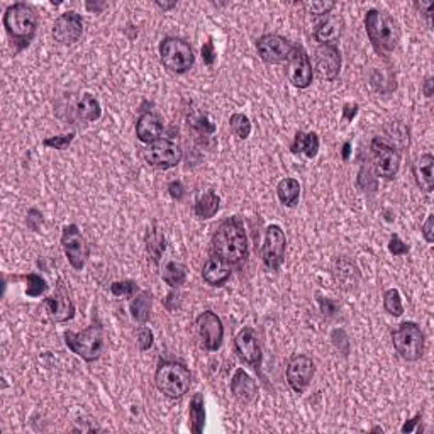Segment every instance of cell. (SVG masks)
I'll return each mask as SVG.
<instances>
[{"label":"cell","mask_w":434,"mask_h":434,"mask_svg":"<svg viewBox=\"0 0 434 434\" xmlns=\"http://www.w3.org/2000/svg\"><path fill=\"white\" fill-rule=\"evenodd\" d=\"M212 253L229 265H240L248 258V236L241 217H227L219 224L212 236Z\"/></svg>","instance_id":"6da1fadb"},{"label":"cell","mask_w":434,"mask_h":434,"mask_svg":"<svg viewBox=\"0 0 434 434\" xmlns=\"http://www.w3.org/2000/svg\"><path fill=\"white\" fill-rule=\"evenodd\" d=\"M365 29L372 46L380 56H389L399 45V29L387 12L370 9L365 16Z\"/></svg>","instance_id":"7a4b0ae2"},{"label":"cell","mask_w":434,"mask_h":434,"mask_svg":"<svg viewBox=\"0 0 434 434\" xmlns=\"http://www.w3.org/2000/svg\"><path fill=\"white\" fill-rule=\"evenodd\" d=\"M3 27L17 49H24L31 45L34 38L36 29H38V17L27 3H12L3 14Z\"/></svg>","instance_id":"3957f363"},{"label":"cell","mask_w":434,"mask_h":434,"mask_svg":"<svg viewBox=\"0 0 434 434\" xmlns=\"http://www.w3.org/2000/svg\"><path fill=\"white\" fill-rule=\"evenodd\" d=\"M155 383L168 399H182L190 390L192 374L185 365L179 361H163L157 368Z\"/></svg>","instance_id":"277c9868"},{"label":"cell","mask_w":434,"mask_h":434,"mask_svg":"<svg viewBox=\"0 0 434 434\" xmlns=\"http://www.w3.org/2000/svg\"><path fill=\"white\" fill-rule=\"evenodd\" d=\"M65 343L71 353L80 356L85 361L99 360L104 352V334L102 326L92 324L82 332L67 331L65 332Z\"/></svg>","instance_id":"5b68a950"},{"label":"cell","mask_w":434,"mask_h":434,"mask_svg":"<svg viewBox=\"0 0 434 434\" xmlns=\"http://www.w3.org/2000/svg\"><path fill=\"white\" fill-rule=\"evenodd\" d=\"M392 343L399 356L411 363L419 361L424 354V332L415 323H402L396 331H392Z\"/></svg>","instance_id":"8992f818"},{"label":"cell","mask_w":434,"mask_h":434,"mask_svg":"<svg viewBox=\"0 0 434 434\" xmlns=\"http://www.w3.org/2000/svg\"><path fill=\"white\" fill-rule=\"evenodd\" d=\"M160 60L163 67L173 73H187L195 63L194 49L185 39L165 38L160 43Z\"/></svg>","instance_id":"52a82bcc"},{"label":"cell","mask_w":434,"mask_h":434,"mask_svg":"<svg viewBox=\"0 0 434 434\" xmlns=\"http://www.w3.org/2000/svg\"><path fill=\"white\" fill-rule=\"evenodd\" d=\"M372 160H374L375 175L380 179L392 180L399 173L400 153L396 146L387 143L383 137H375L372 141Z\"/></svg>","instance_id":"ba28073f"},{"label":"cell","mask_w":434,"mask_h":434,"mask_svg":"<svg viewBox=\"0 0 434 434\" xmlns=\"http://www.w3.org/2000/svg\"><path fill=\"white\" fill-rule=\"evenodd\" d=\"M144 160L150 166L158 170L175 168L183 158L182 148L170 139H157L146 146L143 151Z\"/></svg>","instance_id":"9c48e42d"},{"label":"cell","mask_w":434,"mask_h":434,"mask_svg":"<svg viewBox=\"0 0 434 434\" xmlns=\"http://www.w3.org/2000/svg\"><path fill=\"white\" fill-rule=\"evenodd\" d=\"M61 246L67 255L68 263L73 266L75 270H82L85 266L87 260L90 255V246L83 234L78 229L77 224H70V226L63 227L61 233Z\"/></svg>","instance_id":"30bf717a"},{"label":"cell","mask_w":434,"mask_h":434,"mask_svg":"<svg viewBox=\"0 0 434 434\" xmlns=\"http://www.w3.org/2000/svg\"><path fill=\"white\" fill-rule=\"evenodd\" d=\"M285 249H287V238L284 229L277 224H271L265 231V241L262 246V260L265 266L271 271L280 270L285 260Z\"/></svg>","instance_id":"8fae6325"},{"label":"cell","mask_w":434,"mask_h":434,"mask_svg":"<svg viewBox=\"0 0 434 434\" xmlns=\"http://www.w3.org/2000/svg\"><path fill=\"white\" fill-rule=\"evenodd\" d=\"M295 45L280 34H265L256 41L260 58L269 65L287 63L294 53Z\"/></svg>","instance_id":"7c38bea8"},{"label":"cell","mask_w":434,"mask_h":434,"mask_svg":"<svg viewBox=\"0 0 434 434\" xmlns=\"http://www.w3.org/2000/svg\"><path fill=\"white\" fill-rule=\"evenodd\" d=\"M195 326H197L198 338H201L204 350H207V352H217L222 346L224 326L220 317L216 312L204 310L202 314H198Z\"/></svg>","instance_id":"4fadbf2b"},{"label":"cell","mask_w":434,"mask_h":434,"mask_svg":"<svg viewBox=\"0 0 434 434\" xmlns=\"http://www.w3.org/2000/svg\"><path fill=\"white\" fill-rule=\"evenodd\" d=\"M314 375H316V363L307 354H295L288 361L287 382L294 392H306L309 389L310 382H312Z\"/></svg>","instance_id":"5bb4252c"},{"label":"cell","mask_w":434,"mask_h":434,"mask_svg":"<svg viewBox=\"0 0 434 434\" xmlns=\"http://www.w3.org/2000/svg\"><path fill=\"white\" fill-rule=\"evenodd\" d=\"M287 78L295 89H309L312 83V63H310L309 54L300 45H295L294 53L287 61Z\"/></svg>","instance_id":"9a60e30c"},{"label":"cell","mask_w":434,"mask_h":434,"mask_svg":"<svg viewBox=\"0 0 434 434\" xmlns=\"http://www.w3.org/2000/svg\"><path fill=\"white\" fill-rule=\"evenodd\" d=\"M83 34V21L80 14L65 12L54 21L53 24V38L54 41L63 46H71L80 41Z\"/></svg>","instance_id":"2e32d148"},{"label":"cell","mask_w":434,"mask_h":434,"mask_svg":"<svg viewBox=\"0 0 434 434\" xmlns=\"http://www.w3.org/2000/svg\"><path fill=\"white\" fill-rule=\"evenodd\" d=\"M234 348L238 356L249 367L258 370L262 365V346H260L258 334L253 328H243L234 339Z\"/></svg>","instance_id":"e0dca14e"},{"label":"cell","mask_w":434,"mask_h":434,"mask_svg":"<svg viewBox=\"0 0 434 434\" xmlns=\"http://www.w3.org/2000/svg\"><path fill=\"white\" fill-rule=\"evenodd\" d=\"M341 53L338 46H319L316 49V71L326 82H334L341 71Z\"/></svg>","instance_id":"ac0fdd59"},{"label":"cell","mask_w":434,"mask_h":434,"mask_svg":"<svg viewBox=\"0 0 434 434\" xmlns=\"http://www.w3.org/2000/svg\"><path fill=\"white\" fill-rule=\"evenodd\" d=\"M231 392H233L238 402L243 404V406H249L258 397V385H256L251 375L246 374L243 368H238L233 378H231Z\"/></svg>","instance_id":"d6986e66"},{"label":"cell","mask_w":434,"mask_h":434,"mask_svg":"<svg viewBox=\"0 0 434 434\" xmlns=\"http://www.w3.org/2000/svg\"><path fill=\"white\" fill-rule=\"evenodd\" d=\"M45 307L48 310L49 319L54 323H67L75 316V304L65 294L63 288H58L52 297L45 299Z\"/></svg>","instance_id":"ffe728a7"},{"label":"cell","mask_w":434,"mask_h":434,"mask_svg":"<svg viewBox=\"0 0 434 434\" xmlns=\"http://www.w3.org/2000/svg\"><path fill=\"white\" fill-rule=\"evenodd\" d=\"M343 27H345V23L341 17L328 16L314 29V39L321 46H336L343 36Z\"/></svg>","instance_id":"44dd1931"},{"label":"cell","mask_w":434,"mask_h":434,"mask_svg":"<svg viewBox=\"0 0 434 434\" xmlns=\"http://www.w3.org/2000/svg\"><path fill=\"white\" fill-rule=\"evenodd\" d=\"M163 135V121L155 112H144L136 122V136L141 143H153Z\"/></svg>","instance_id":"7402d4cb"},{"label":"cell","mask_w":434,"mask_h":434,"mask_svg":"<svg viewBox=\"0 0 434 434\" xmlns=\"http://www.w3.org/2000/svg\"><path fill=\"white\" fill-rule=\"evenodd\" d=\"M412 173L418 187L426 194L434 190V157L431 153H424L412 165Z\"/></svg>","instance_id":"603a6c76"},{"label":"cell","mask_w":434,"mask_h":434,"mask_svg":"<svg viewBox=\"0 0 434 434\" xmlns=\"http://www.w3.org/2000/svg\"><path fill=\"white\" fill-rule=\"evenodd\" d=\"M231 265L224 260H220L219 256H212L207 262L204 263V269H202V278L207 282L211 287H222L227 280L231 278Z\"/></svg>","instance_id":"cb8c5ba5"},{"label":"cell","mask_w":434,"mask_h":434,"mask_svg":"<svg viewBox=\"0 0 434 434\" xmlns=\"http://www.w3.org/2000/svg\"><path fill=\"white\" fill-rule=\"evenodd\" d=\"M332 273H334V278L339 284V287L345 288V290H352V288L356 287L358 280H360V271H358V266L348 258L336 260Z\"/></svg>","instance_id":"d4e9b609"},{"label":"cell","mask_w":434,"mask_h":434,"mask_svg":"<svg viewBox=\"0 0 434 434\" xmlns=\"http://www.w3.org/2000/svg\"><path fill=\"white\" fill-rule=\"evenodd\" d=\"M220 209V197L216 194L214 190H205L204 194H201L195 201L194 212L198 219H212Z\"/></svg>","instance_id":"484cf974"},{"label":"cell","mask_w":434,"mask_h":434,"mask_svg":"<svg viewBox=\"0 0 434 434\" xmlns=\"http://www.w3.org/2000/svg\"><path fill=\"white\" fill-rule=\"evenodd\" d=\"M290 150L294 155L302 153L307 158H316L317 153H319V136H317V133H307V135H304L302 131H299L294 137Z\"/></svg>","instance_id":"4316f807"},{"label":"cell","mask_w":434,"mask_h":434,"mask_svg":"<svg viewBox=\"0 0 434 434\" xmlns=\"http://www.w3.org/2000/svg\"><path fill=\"white\" fill-rule=\"evenodd\" d=\"M77 114L82 121L95 122L102 115V107H100L99 99L92 93H83L77 104Z\"/></svg>","instance_id":"83f0119b"},{"label":"cell","mask_w":434,"mask_h":434,"mask_svg":"<svg viewBox=\"0 0 434 434\" xmlns=\"http://www.w3.org/2000/svg\"><path fill=\"white\" fill-rule=\"evenodd\" d=\"M189 424L190 431L194 434H201L205 426V402L202 393H195L190 400L189 409Z\"/></svg>","instance_id":"f1b7e54d"},{"label":"cell","mask_w":434,"mask_h":434,"mask_svg":"<svg viewBox=\"0 0 434 434\" xmlns=\"http://www.w3.org/2000/svg\"><path fill=\"white\" fill-rule=\"evenodd\" d=\"M151 294L150 292H139V294L135 295L129 304V309H131V316L136 323L144 324L148 323L150 319V314H151Z\"/></svg>","instance_id":"f546056e"},{"label":"cell","mask_w":434,"mask_h":434,"mask_svg":"<svg viewBox=\"0 0 434 434\" xmlns=\"http://www.w3.org/2000/svg\"><path fill=\"white\" fill-rule=\"evenodd\" d=\"M277 195L278 201L285 205V207H294L299 202L300 197V183L295 179H284L277 185Z\"/></svg>","instance_id":"4dcf8cb0"},{"label":"cell","mask_w":434,"mask_h":434,"mask_svg":"<svg viewBox=\"0 0 434 434\" xmlns=\"http://www.w3.org/2000/svg\"><path fill=\"white\" fill-rule=\"evenodd\" d=\"M146 249H148V255H150V258L153 260L155 265H158V263H160L161 255L165 253V249H166L165 236H163V234L160 233V229H155V227L148 229Z\"/></svg>","instance_id":"1f68e13d"},{"label":"cell","mask_w":434,"mask_h":434,"mask_svg":"<svg viewBox=\"0 0 434 434\" xmlns=\"http://www.w3.org/2000/svg\"><path fill=\"white\" fill-rule=\"evenodd\" d=\"M161 278L166 285H170V287H180V285L185 284L187 280L185 265L176 262L166 263L165 269L161 271Z\"/></svg>","instance_id":"d6a6232c"},{"label":"cell","mask_w":434,"mask_h":434,"mask_svg":"<svg viewBox=\"0 0 434 434\" xmlns=\"http://www.w3.org/2000/svg\"><path fill=\"white\" fill-rule=\"evenodd\" d=\"M383 309L393 317H400L404 314V306L402 299L397 288H389V290L383 294Z\"/></svg>","instance_id":"836d02e7"},{"label":"cell","mask_w":434,"mask_h":434,"mask_svg":"<svg viewBox=\"0 0 434 434\" xmlns=\"http://www.w3.org/2000/svg\"><path fill=\"white\" fill-rule=\"evenodd\" d=\"M231 131L240 139H248L251 135V121L244 114H233L229 119Z\"/></svg>","instance_id":"e575fe53"},{"label":"cell","mask_w":434,"mask_h":434,"mask_svg":"<svg viewBox=\"0 0 434 434\" xmlns=\"http://www.w3.org/2000/svg\"><path fill=\"white\" fill-rule=\"evenodd\" d=\"M24 280L27 282V287H26L27 297H39V295H43L46 290H48V284H46V280L41 277V275L29 273L24 277Z\"/></svg>","instance_id":"d590c367"},{"label":"cell","mask_w":434,"mask_h":434,"mask_svg":"<svg viewBox=\"0 0 434 434\" xmlns=\"http://www.w3.org/2000/svg\"><path fill=\"white\" fill-rule=\"evenodd\" d=\"M111 292L115 297H129L133 299L137 292V284L133 280H124V282H114L111 285Z\"/></svg>","instance_id":"8d00e7d4"},{"label":"cell","mask_w":434,"mask_h":434,"mask_svg":"<svg viewBox=\"0 0 434 434\" xmlns=\"http://www.w3.org/2000/svg\"><path fill=\"white\" fill-rule=\"evenodd\" d=\"M358 187L365 192L377 190V176H374V172L368 166H361L360 173H358Z\"/></svg>","instance_id":"74e56055"},{"label":"cell","mask_w":434,"mask_h":434,"mask_svg":"<svg viewBox=\"0 0 434 434\" xmlns=\"http://www.w3.org/2000/svg\"><path fill=\"white\" fill-rule=\"evenodd\" d=\"M304 7L309 10V14H314V16H328V14H331V10L336 7V2L317 0V2H306Z\"/></svg>","instance_id":"f35d334b"},{"label":"cell","mask_w":434,"mask_h":434,"mask_svg":"<svg viewBox=\"0 0 434 434\" xmlns=\"http://www.w3.org/2000/svg\"><path fill=\"white\" fill-rule=\"evenodd\" d=\"M136 341H137V346H139L141 352H148V350L153 346L155 343V336H153V331H151L150 328H139L137 329V334H136Z\"/></svg>","instance_id":"ab89813d"},{"label":"cell","mask_w":434,"mask_h":434,"mask_svg":"<svg viewBox=\"0 0 434 434\" xmlns=\"http://www.w3.org/2000/svg\"><path fill=\"white\" fill-rule=\"evenodd\" d=\"M75 139V135H67V136H53L45 139L46 148H53V150H65L67 146H70L71 141Z\"/></svg>","instance_id":"60d3db41"},{"label":"cell","mask_w":434,"mask_h":434,"mask_svg":"<svg viewBox=\"0 0 434 434\" xmlns=\"http://www.w3.org/2000/svg\"><path fill=\"white\" fill-rule=\"evenodd\" d=\"M409 249H411V248H409V244L404 243V241L400 240V238L397 236V234H393V236L390 238V241H389V251L392 253L393 256L407 255Z\"/></svg>","instance_id":"b9f144b4"},{"label":"cell","mask_w":434,"mask_h":434,"mask_svg":"<svg viewBox=\"0 0 434 434\" xmlns=\"http://www.w3.org/2000/svg\"><path fill=\"white\" fill-rule=\"evenodd\" d=\"M317 302H319V307H321V310H323L324 316H329V317L336 316V312H338V304H336L334 300L319 297L317 299Z\"/></svg>","instance_id":"7bdbcfd3"},{"label":"cell","mask_w":434,"mask_h":434,"mask_svg":"<svg viewBox=\"0 0 434 434\" xmlns=\"http://www.w3.org/2000/svg\"><path fill=\"white\" fill-rule=\"evenodd\" d=\"M422 236H424L426 243H434V216L429 214L428 219H426V222L422 224V229H421Z\"/></svg>","instance_id":"ee69618b"},{"label":"cell","mask_w":434,"mask_h":434,"mask_svg":"<svg viewBox=\"0 0 434 434\" xmlns=\"http://www.w3.org/2000/svg\"><path fill=\"white\" fill-rule=\"evenodd\" d=\"M202 58H204V63L207 67H212L216 61V52H214V43L209 39L204 46H202Z\"/></svg>","instance_id":"f6af8a7d"},{"label":"cell","mask_w":434,"mask_h":434,"mask_svg":"<svg viewBox=\"0 0 434 434\" xmlns=\"http://www.w3.org/2000/svg\"><path fill=\"white\" fill-rule=\"evenodd\" d=\"M168 194L173 201H182L185 197V189H183L182 182L179 180H173V182L168 183Z\"/></svg>","instance_id":"bcb514c9"},{"label":"cell","mask_w":434,"mask_h":434,"mask_svg":"<svg viewBox=\"0 0 434 434\" xmlns=\"http://www.w3.org/2000/svg\"><path fill=\"white\" fill-rule=\"evenodd\" d=\"M415 7L418 9H421V14H424L426 17H428V23L429 26H431V14H433V9H434V2H415Z\"/></svg>","instance_id":"7dc6e473"},{"label":"cell","mask_w":434,"mask_h":434,"mask_svg":"<svg viewBox=\"0 0 434 434\" xmlns=\"http://www.w3.org/2000/svg\"><path fill=\"white\" fill-rule=\"evenodd\" d=\"M421 419H422V414H421V412H418V414H415L414 418L409 419L406 424H404L402 428H400V431H402V433H414L415 431V424H418V422L421 421Z\"/></svg>","instance_id":"c3c4849f"},{"label":"cell","mask_w":434,"mask_h":434,"mask_svg":"<svg viewBox=\"0 0 434 434\" xmlns=\"http://www.w3.org/2000/svg\"><path fill=\"white\" fill-rule=\"evenodd\" d=\"M356 114H358V104H346L345 108H343V119H345V121H353Z\"/></svg>","instance_id":"681fc988"},{"label":"cell","mask_w":434,"mask_h":434,"mask_svg":"<svg viewBox=\"0 0 434 434\" xmlns=\"http://www.w3.org/2000/svg\"><path fill=\"white\" fill-rule=\"evenodd\" d=\"M422 92H424V95L428 97V99H431L433 93H434V78L433 77L426 78L424 85H422Z\"/></svg>","instance_id":"f907efd6"},{"label":"cell","mask_w":434,"mask_h":434,"mask_svg":"<svg viewBox=\"0 0 434 434\" xmlns=\"http://www.w3.org/2000/svg\"><path fill=\"white\" fill-rule=\"evenodd\" d=\"M350 155H352V143H345L343 144V150H341V158L345 161H348Z\"/></svg>","instance_id":"816d5d0a"},{"label":"cell","mask_w":434,"mask_h":434,"mask_svg":"<svg viewBox=\"0 0 434 434\" xmlns=\"http://www.w3.org/2000/svg\"><path fill=\"white\" fill-rule=\"evenodd\" d=\"M104 7H106V3H90V2H87V9L89 10H93V12H100V10L104 9Z\"/></svg>","instance_id":"f5cc1de1"},{"label":"cell","mask_w":434,"mask_h":434,"mask_svg":"<svg viewBox=\"0 0 434 434\" xmlns=\"http://www.w3.org/2000/svg\"><path fill=\"white\" fill-rule=\"evenodd\" d=\"M157 5L163 10H170L176 5V2H157Z\"/></svg>","instance_id":"db71d44e"}]
</instances>
